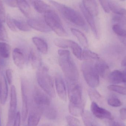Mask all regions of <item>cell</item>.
Masks as SVG:
<instances>
[{
  "mask_svg": "<svg viewBox=\"0 0 126 126\" xmlns=\"http://www.w3.org/2000/svg\"><path fill=\"white\" fill-rule=\"evenodd\" d=\"M29 84L28 81L26 79L21 80V87L22 100V118L23 121H26L28 115Z\"/></svg>",
  "mask_w": 126,
  "mask_h": 126,
  "instance_id": "obj_8",
  "label": "cell"
},
{
  "mask_svg": "<svg viewBox=\"0 0 126 126\" xmlns=\"http://www.w3.org/2000/svg\"><path fill=\"white\" fill-rule=\"evenodd\" d=\"M6 20L7 24L9 29L13 32H16L17 31V28L14 23L13 18H12L9 15H8L7 16Z\"/></svg>",
  "mask_w": 126,
  "mask_h": 126,
  "instance_id": "obj_38",
  "label": "cell"
},
{
  "mask_svg": "<svg viewBox=\"0 0 126 126\" xmlns=\"http://www.w3.org/2000/svg\"><path fill=\"white\" fill-rule=\"evenodd\" d=\"M90 59L98 60H100V58L99 55L96 53L88 50H84L82 52L81 60H87Z\"/></svg>",
  "mask_w": 126,
  "mask_h": 126,
  "instance_id": "obj_30",
  "label": "cell"
},
{
  "mask_svg": "<svg viewBox=\"0 0 126 126\" xmlns=\"http://www.w3.org/2000/svg\"><path fill=\"white\" fill-rule=\"evenodd\" d=\"M58 52L60 56H65L70 55L69 51L66 50L60 49L58 50Z\"/></svg>",
  "mask_w": 126,
  "mask_h": 126,
  "instance_id": "obj_44",
  "label": "cell"
},
{
  "mask_svg": "<svg viewBox=\"0 0 126 126\" xmlns=\"http://www.w3.org/2000/svg\"><path fill=\"white\" fill-rule=\"evenodd\" d=\"M45 21L51 30L54 31L59 36H67L66 31L63 26L60 17L53 10L44 14Z\"/></svg>",
  "mask_w": 126,
  "mask_h": 126,
  "instance_id": "obj_5",
  "label": "cell"
},
{
  "mask_svg": "<svg viewBox=\"0 0 126 126\" xmlns=\"http://www.w3.org/2000/svg\"><path fill=\"white\" fill-rule=\"evenodd\" d=\"M71 31L83 46L85 47H88V42L87 38L83 33L75 28H71Z\"/></svg>",
  "mask_w": 126,
  "mask_h": 126,
  "instance_id": "obj_26",
  "label": "cell"
},
{
  "mask_svg": "<svg viewBox=\"0 0 126 126\" xmlns=\"http://www.w3.org/2000/svg\"><path fill=\"white\" fill-rule=\"evenodd\" d=\"M69 108L70 113L73 117L81 116L84 111L83 106H75L69 104Z\"/></svg>",
  "mask_w": 126,
  "mask_h": 126,
  "instance_id": "obj_29",
  "label": "cell"
},
{
  "mask_svg": "<svg viewBox=\"0 0 126 126\" xmlns=\"http://www.w3.org/2000/svg\"><path fill=\"white\" fill-rule=\"evenodd\" d=\"M11 125H12V124L9 123H7V124L5 126H11Z\"/></svg>",
  "mask_w": 126,
  "mask_h": 126,
  "instance_id": "obj_51",
  "label": "cell"
},
{
  "mask_svg": "<svg viewBox=\"0 0 126 126\" xmlns=\"http://www.w3.org/2000/svg\"><path fill=\"white\" fill-rule=\"evenodd\" d=\"M121 42L126 46V35L124 37H119Z\"/></svg>",
  "mask_w": 126,
  "mask_h": 126,
  "instance_id": "obj_49",
  "label": "cell"
},
{
  "mask_svg": "<svg viewBox=\"0 0 126 126\" xmlns=\"http://www.w3.org/2000/svg\"><path fill=\"white\" fill-rule=\"evenodd\" d=\"M38 83L41 88L50 97L54 98L55 91L54 82L51 77L48 74V69L46 67H41L38 69L37 73Z\"/></svg>",
  "mask_w": 126,
  "mask_h": 126,
  "instance_id": "obj_2",
  "label": "cell"
},
{
  "mask_svg": "<svg viewBox=\"0 0 126 126\" xmlns=\"http://www.w3.org/2000/svg\"><path fill=\"white\" fill-rule=\"evenodd\" d=\"M5 66V61L4 58L0 56V73L2 72Z\"/></svg>",
  "mask_w": 126,
  "mask_h": 126,
  "instance_id": "obj_47",
  "label": "cell"
},
{
  "mask_svg": "<svg viewBox=\"0 0 126 126\" xmlns=\"http://www.w3.org/2000/svg\"><path fill=\"white\" fill-rule=\"evenodd\" d=\"M111 126H123L118 122H113L111 124Z\"/></svg>",
  "mask_w": 126,
  "mask_h": 126,
  "instance_id": "obj_50",
  "label": "cell"
},
{
  "mask_svg": "<svg viewBox=\"0 0 126 126\" xmlns=\"http://www.w3.org/2000/svg\"><path fill=\"white\" fill-rule=\"evenodd\" d=\"M7 32L3 25V23L0 20V40L5 41L7 40Z\"/></svg>",
  "mask_w": 126,
  "mask_h": 126,
  "instance_id": "obj_37",
  "label": "cell"
},
{
  "mask_svg": "<svg viewBox=\"0 0 126 126\" xmlns=\"http://www.w3.org/2000/svg\"><path fill=\"white\" fill-rule=\"evenodd\" d=\"M35 9L40 13L45 14L52 9L50 6L41 0L31 1Z\"/></svg>",
  "mask_w": 126,
  "mask_h": 126,
  "instance_id": "obj_20",
  "label": "cell"
},
{
  "mask_svg": "<svg viewBox=\"0 0 126 126\" xmlns=\"http://www.w3.org/2000/svg\"><path fill=\"white\" fill-rule=\"evenodd\" d=\"M6 77L7 80L9 84L12 83L13 81V72L11 69H8L6 70Z\"/></svg>",
  "mask_w": 126,
  "mask_h": 126,
  "instance_id": "obj_42",
  "label": "cell"
},
{
  "mask_svg": "<svg viewBox=\"0 0 126 126\" xmlns=\"http://www.w3.org/2000/svg\"><path fill=\"white\" fill-rule=\"evenodd\" d=\"M55 88L60 98L63 101H66L67 98L66 86L63 78L60 75H57L55 77Z\"/></svg>",
  "mask_w": 126,
  "mask_h": 126,
  "instance_id": "obj_12",
  "label": "cell"
},
{
  "mask_svg": "<svg viewBox=\"0 0 126 126\" xmlns=\"http://www.w3.org/2000/svg\"><path fill=\"white\" fill-rule=\"evenodd\" d=\"M81 70L86 82L90 87L94 88L99 86V75L92 63L89 61L84 62L81 66Z\"/></svg>",
  "mask_w": 126,
  "mask_h": 126,
  "instance_id": "obj_7",
  "label": "cell"
},
{
  "mask_svg": "<svg viewBox=\"0 0 126 126\" xmlns=\"http://www.w3.org/2000/svg\"><path fill=\"white\" fill-rule=\"evenodd\" d=\"M32 41L39 52L43 54H47L48 52V46L47 42L41 38L34 37Z\"/></svg>",
  "mask_w": 126,
  "mask_h": 126,
  "instance_id": "obj_21",
  "label": "cell"
},
{
  "mask_svg": "<svg viewBox=\"0 0 126 126\" xmlns=\"http://www.w3.org/2000/svg\"><path fill=\"white\" fill-rule=\"evenodd\" d=\"M112 30L114 32L120 37H124L126 35V30L121 27L118 24H115L112 27Z\"/></svg>",
  "mask_w": 126,
  "mask_h": 126,
  "instance_id": "obj_34",
  "label": "cell"
},
{
  "mask_svg": "<svg viewBox=\"0 0 126 126\" xmlns=\"http://www.w3.org/2000/svg\"><path fill=\"white\" fill-rule=\"evenodd\" d=\"M17 6L21 12L27 18H30L32 15V10L30 6L26 0H17Z\"/></svg>",
  "mask_w": 126,
  "mask_h": 126,
  "instance_id": "obj_25",
  "label": "cell"
},
{
  "mask_svg": "<svg viewBox=\"0 0 126 126\" xmlns=\"http://www.w3.org/2000/svg\"><path fill=\"white\" fill-rule=\"evenodd\" d=\"M66 81L69 104L75 106H83L82 89L78 81L67 80Z\"/></svg>",
  "mask_w": 126,
  "mask_h": 126,
  "instance_id": "obj_6",
  "label": "cell"
},
{
  "mask_svg": "<svg viewBox=\"0 0 126 126\" xmlns=\"http://www.w3.org/2000/svg\"><path fill=\"white\" fill-rule=\"evenodd\" d=\"M10 45L4 42H0V56L3 58H8L10 54Z\"/></svg>",
  "mask_w": 126,
  "mask_h": 126,
  "instance_id": "obj_27",
  "label": "cell"
},
{
  "mask_svg": "<svg viewBox=\"0 0 126 126\" xmlns=\"http://www.w3.org/2000/svg\"><path fill=\"white\" fill-rule=\"evenodd\" d=\"M89 94L91 99L93 100H98L101 98V97L99 92L94 89H90L89 90Z\"/></svg>",
  "mask_w": 126,
  "mask_h": 126,
  "instance_id": "obj_39",
  "label": "cell"
},
{
  "mask_svg": "<svg viewBox=\"0 0 126 126\" xmlns=\"http://www.w3.org/2000/svg\"><path fill=\"white\" fill-rule=\"evenodd\" d=\"M14 23L16 28L23 32H29L31 30V27L29 26L27 23L20 20L13 19Z\"/></svg>",
  "mask_w": 126,
  "mask_h": 126,
  "instance_id": "obj_31",
  "label": "cell"
},
{
  "mask_svg": "<svg viewBox=\"0 0 126 126\" xmlns=\"http://www.w3.org/2000/svg\"><path fill=\"white\" fill-rule=\"evenodd\" d=\"M123 67L124 68V70L123 72L124 75V83L125 84L126 87V65Z\"/></svg>",
  "mask_w": 126,
  "mask_h": 126,
  "instance_id": "obj_48",
  "label": "cell"
},
{
  "mask_svg": "<svg viewBox=\"0 0 126 126\" xmlns=\"http://www.w3.org/2000/svg\"><path fill=\"white\" fill-rule=\"evenodd\" d=\"M0 123H1V121H0Z\"/></svg>",
  "mask_w": 126,
  "mask_h": 126,
  "instance_id": "obj_52",
  "label": "cell"
},
{
  "mask_svg": "<svg viewBox=\"0 0 126 126\" xmlns=\"http://www.w3.org/2000/svg\"><path fill=\"white\" fill-rule=\"evenodd\" d=\"M70 48L72 49L73 53L75 56L79 60H81L83 51L80 46L76 42L73 41Z\"/></svg>",
  "mask_w": 126,
  "mask_h": 126,
  "instance_id": "obj_32",
  "label": "cell"
},
{
  "mask_svg": "<svg viewBox=\"0 0 126 126\" xmlns=\"http://www.w3.org/2000/svg\"><path fill=\"white\" fill-rule=\"evenodd\" d=\"M121 118L123 120H126V108H123L120 110Z\"/></svg>",
  "mask_w": 126,
  "mask_h": 126,
  "instance_id": "obj_45",
  "label": "cell"
},
{
  "mask_svg": "<svg viewBox=\"0 0 126 126\" xmlns=\"http://www.w3.org/2000/svg\"><path fill=\"white\" fill-rule=\"evenodd\" d=\"M110 9L115 15L126 16V9L122 7L117 3L113 1L109 0Z\"/></svg>",
  "mask_w": 126,
  "mask_h": 126,
  "instance_id": "obj_24",
  "label": "cell"
},
{
  "mask_svg": "<svg viewBox=\"0 0 126 126\" xmlns=\"http://www.w3.org/2000/svg\"><path fill=\"white\" fill-rule=\"evenodd\" d=\"M6 18L5 8L2 1L0 0V20L2 23L5 22Z\"/></svg>",
  "mask_w": 126,
  "mask_h": 126,
  "instance_id": "obj_40",
  "label": "cell"
},
{
  "mask_svg": "<svg viewBox=\"0 0 126 126\" xmlns=\"http://www.w3.org/2000/svg\"><path fill=\"white\" fill-rule=\"evenodd\" d=\"M94 67L99 75L103 78L109 77L110 69L107 64L102 60H99L94 64Z\"/></svg>",
  "mask_w": 126,
  "mask_h": 126,
  "instance_id": "obj_15",
  "label": "cell"
},
{
  "mask_svg": "<svg viewBox=\"0 0 126 126\" xmlns=\"http://www.w3.org/2000/svg\"><path fill=\"white\" fill-rule=\"evenodd\" d=\"M4 2L7 5L11 7H16L17 6V1L5 0Z\"/></svg>",
  "mask_w": 126,
  "mask_h": 126,
  "instance_id": "obj_46",
  "label": "cell"
},
{
  "mask_svg": "<svg viewBox=\"0 0 126 126\" xmlns=\"http://www.w3.org/2000/svg\"><path fill=\"white\" fill-rule=\"evenodd\" d=\"M41 112L37 107L33 108L28 117V126H37L41 117Z\"/></svg>",
  "mask_w": 126,
  "mask_h": 126,
  "instance_id": "obj_18",
  "label": "cell"
},
{
  "mask_svg": "<svg viewBox=\"0 0 126 126\" xmlns=\"http://www.w3.org/2000/svg\"><path fill=\"white\" fill-rule=\"evenodd\" d=\"M99 2L105 12L109 13L110 10L109 6V0H101L99 1Z\"/></svg>",
  "mask_w": 126,
  "mask_h": 126,
  "instance_id": "obj_41",
  "label": "cell"
},
{
  "mask_svg": "<svg viewBox=\"0 0 126 126\" xmlns=\"http://www.w3.org/2000/svg\"><path fill=\"white\" fill-rule=\"evenodd\" d=\"M80 9L82 12V13L83 15L84 16L86 20L90 26V28L92 31L93 32V34L96 38H98V32L97 29V27L95 24L94 17L93 16L90 14L86 10L85 8L84 7L82 3L80 5Z\"/></svg>",
  "mask_w": 126,
  "mask_h": 126,
  "instance_id": "obj_13",
  "label": "cell"
},
{
  "mask_svg": "<svg viewBox=\"0 0 126 126\" xmlns=\"http://www.w3.org/2000/svg\"><path fill=\"white\" fill-rule=\"evenodd\" d=\"M29 60L33 68L39 69L41 66V59L39 54L34 50L32 49L29 54Z\"/></svg>",
  "mask_w": 126,
  "mask_h": 126,
  "instance_id": "obj_19",
  "label": "cell"
},
{
  "mask_svg": "<svg viewBox=\"0 0 126 126\" xmlns=\"http://www.w3.org/2000/svg\"><path fill=\"white\" fill-rule=\"evenodd\" d=\"M109 80L113 85L124 83V75L123 72L118 70H115L109 75Z\"/></svg>",
  "mask_w": 126,
  "mask_h": 126,
  "instance_id": "obj_22",
  "label": "cell"
},
{
  "mask_svg": "<svg viewBox=\"0 0 126 126\" xmlns=\"http://www.w3.org/2000/svg\"><path fill=\"white\" fill-rule=\"evenodd\" d=\"M17 107V96L15 87L12 85L10 90V107L8 112V122L12 124L16 116V111Z\"/></svg>",
  "mask_w": 126,
  "mask_h": 126,
  "instance_id": "obj_9",
  "label": "cell"
},
{
  "mask_svg": "<svg viewBox=\"0 0 126 126\" xmlns=\"http://www.w3.org/2000/svg\"><path fill=\"white\" fill-rule=\"evenodd\" d=\"M33 98L36 107L43 115L50 111L54 108L51 104V100L48 95L43 92L37 87H35L34 89Z\"/></svg>",
  "mask_w": 126,
  "mask_h": 126,
  "instance_id": "obj_4",
  "label": "cell"
},
{
  "mask_svg": "<svg viewBox=\"0 0 126 126\" xmlns=\"http://www.w3.org/2000/svg\"><path fill=\"white\" fill-rule=\"evenodd\" d=\"M91 110L93 115L100 119H107L112 120L114 118L110 112L100 107L97 103L93 101L91 105Z\"/></svg>",
  "mask_w": 126,
  "mask_h": 126,
  "instance_id": "obj_10",
  "label": "cell"
},
{
  "mask_svg": "<svg viewBox=\"0 0 126 126\" xmlns=\"http://www.w3.org/2000/svg\"><path fill=\"white\" fill-rule=\"evenodd\" d=\"M83 122L86 126H100L91 113L84 110L81 114Z\"/></svg>",
  "mask_w": 126,
  "mask_h": 126,
  "instance_id": "obj_23",
  "label": "cell"
},
{
  "mask_svg": "<svg viewBox=\"0 0 126 126\" xmlns=\"http://www.w3.org/2000/svg\"><path fill=\"white\" fill-rule=\"evenodd\" d=\"M14 63L20 69H22L25 64V57L22 51L18 48H15L12 52Z\"/></svg>",
  "mask_w": 126,
  "mask_h": 126,
  "instance_id": "obj_16",
  "label": "cell"
},
{
  "mask_svg": "<svg viewBox=\"0 0 126 126\" xmlns=\"http://www.w3.org/2000/svg\"><path fill=\"white\" fill-rule=\"evenodd\" d=\"M21 122L20 114L19 112L16 113L13 126H20Z\"/></svg>",
  "mask_w": 126,
  "mask_h": 126,
  "instance_id": "obj_43",
  "label": "cell"
},
{
  "mask_svg": "<svg viewBox=\"0 0 126 126\" xmlns=\"http://www.w3.org/2000/svg\"><path fill=\"white\" fill-rule=\"evenodd\" d=\"M27 23L31 28L41 32H49L51 30L46 21L41 19L29 18L27 20Z\"/></svg>",
  "mask_w": 126,
  "mask_h": 126,
  "instance_id": "obj_11",
  "label": "cell"
},
{
  "mask_svg": "<svg viewBox=\"0 0 126 126\" xmlns=\"http://www.w3.org/2000/svg\"><path fill=\"white\" fill-rule=\"evenodd\" d=\"M67 123L69 126H80V122L79 120L73 116L67 115L66 117Z\"/></svg>",
  "mask_w": 126,
  "mask_h": 126,
  "instance_id": "obj_35",
  "label": "cell"
},
{
  "mask_svg": "<svg viewBox=\"0 0 126 126\" xmlns=\"http://www.w3.org/2000/svg\"><path fill=\"white\" fill-rule=\"evenodd\" d=\"M82 4L86 10L94 17L98 15V8L96 1L83 0L82 1Z\"/></svg>",
  "mask_w": 126,
  "mask_h": 126,
  "instance_id": "obj_17",
  "label": "cell"
},
{
  "mask_svg": "<svg viewBox=\"0 0 126 126\" xmlns=\"http://www.w3.org/2000/svg\"><path fill=\"white\" fill-rule=\"evenodd\" d=\"M108 104L109 106L113 107H120L122 106V102L118 98L114 97L110 98L108 100Z\"/></svg>",
  "mask_w": 126,
  "mask_h": 126,
  "instance_id": "obj_36",
  "label": "cell"
},
{
  "mask_svg": "<svg viewBox=\"0 0 126 126\" xmlns=\"http://www.w3.org/2000/svg\"><path fill=\"white\" fill-rule=\"evenodd\" d=\"M8 89L7 80L4 75L0 76V102L2 105L6 103L8 97Z\"/></svg>",
  "mask_w": 126,
  "mask_h": 126,
  "instance_id": "obj_14",
  "label": "cell"
},
{
  "mask_svg": "<svg viewBox=\"0 0 126 126\" xmlns=\"http://www.w3.org/2000/svg\"><path fill=\"white\" fill-rule=\"evenodd\" d=\"M60 57L59 64L66 77V80L72 81H78V70L70 55Z\"/></svg>",
  "mask_w": 126,
  "mask_h": 126,
  "instance_id": "obj_3",
  "label": "cell"
},
{
  "mask_svg": "<svg viewBox=\"0 0 126 126\" xmlns=\"http://www.w3.org/2000/svg\"><path fill=\"white\" fill-rule=\"evenodd\" d=\"M110 91L119 93L123 95H126V87L116 85H111L107 87Z\"/></svg>",
  "mask_w": 126,
  "mask_h": 126,
  "instance_id": "obj_33",
  "label": "cell"
},
{
  "mask_svg": "<svg viewBox=\"0 0 126 126\" xmlns=\"http://www.w3.org/2000/svg\"><path fill=\"white\" fill-rule=\"evenodd\" d=\"M49 2L58 10L66 20L79 26L86 27V23L84 19L80 14L75 10L55 1H49Z\"/></svg>",
  "mask_w": 126,
  "mask_h": 126,
  "instance_id": "obj_1",
  "label": "cell"
},
{
  "mask_svg": "<svg viewBox=\"0 0 126 126\" xmlns=\"http://www.w3.org/2000/svg\"><path fill=\"white\" fill-rule=\"evenodd\" d=\"M73 41L64 38H57L54 40V43L57 46L62 48H70Z\"/></svg>",
  "mask_w": 126,
  "mask_h": 126,
  "instance_id": "obj_28",
  "label": "cell"
}]
</instances>
